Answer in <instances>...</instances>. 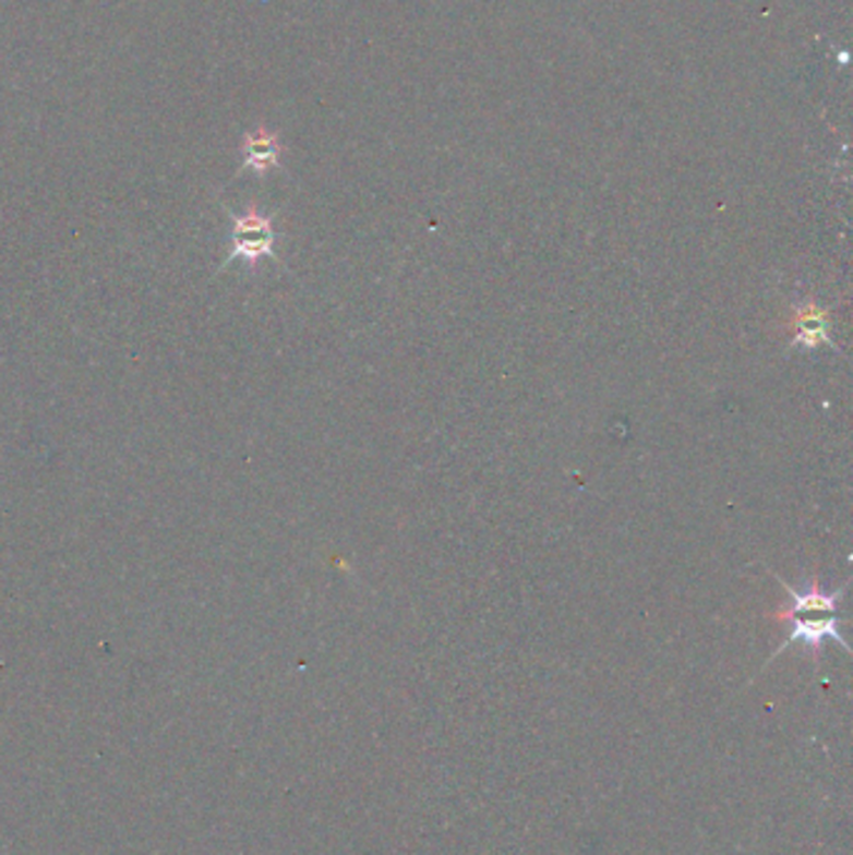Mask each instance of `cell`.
I'll list each match as a JSON object with an SVG mask.
<instances>
[{
    "label": "cell",
    "mask_w": 853,
    "mask_h": 855,
    "mask_svg": "<svg viewBox=\"0 0 853 855\" xmlns=\"http://www.w3.org/2000/svg\"><path fill=\"white\" fill-rule=\"evenodd\" d=\"M783 591L789 595V603L776 613V621L786 623L789 626V638L783 640L779 651L771 658L786 651L793 643H801L808 653H814L818 658L824 648V640H836L843 651H849V643L841 636V615H839V601L846 593V588H839V591H824L818 586V580H806L804 588H793L786 580L779 578Z\"/></svg>",
    "instance_id": "6da1fadb"
},
{
    "label": "cell",
    "mask_w": 853,
    "mask_h": 855,
    "mask_svg": "<svg viewBox=\"0 0 853 855\" xmlns=\"http://www.w3.org/2000/svg\"><path fill=\"white\" fill-rule=\"evenodd\" d=\"M276 233H273V220L263 216L261 210L251 208L243 216H233V230H230V255L220 268H228L230 263L243 258L245 263L255 265L261 258H276Z\"/></svg>",
    "instance_id": "7a4b0ae2"
},
{
    "label": "cell",
    "mask_w": 853,
    "mask_h": 855,
    "mask_svg": "<svg viewBox=\"0 0 853 855\" xmlns=\"http://www.w3.org/2000/svg\"><path fill=\"white\" fill-rule=\"evenodd\" d=\"M793 348L801 350H816V348H836L831 326H829V311L824 305H818L814 298H806L793 305Z\"/></svg>",
    "instance_id": "3957f363"
},
{
    "label": "cell",
    "mask_w": 853,
    "mask_h": 855,
    "mask_svg": "<svg viewBox=\"0 0 853 855\" xmlns=\"http://www.w3.org/2000/svg\"><path fill=\"white\" fill-rule=\"evenodd\" d=\"M280 158V143L266 128H259L255 133H249L243 141V168L253 170V173H268L271 168L278 166Z\"/></svg>",
    "instance_id": "277c9868"
}]
</instances>
